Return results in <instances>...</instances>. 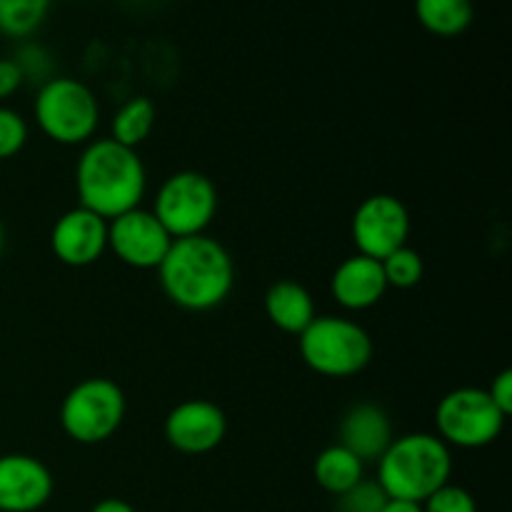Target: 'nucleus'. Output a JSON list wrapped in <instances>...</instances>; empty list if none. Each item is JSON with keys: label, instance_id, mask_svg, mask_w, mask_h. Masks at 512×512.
<instances>
[{"label": "nucleus", "instance_id": "29", "mask_svg": "<svg viewBox=\"0 0 512 512\" xmlns=\"http://www.w3.org/2000/svg\"><path fill=\"white\" fill-rule=\"evenodd\" d=\"M380 512H423V503H410V500L388 498L385 508Z\"/></svg>", "mask_w": 512, "mask_h": 512}, {"label": "nucleus", "instance_id": "5", "mask_svg": "<svg viewBox=\"0 0 512 512\" xmlns=\"http://www.w3.org/2000/svg\"><path fill=\"white\" fill-rule=\"evenodd\" d=\"M33 115L40 133L58 145H85L100 125V105L93 90L78 78L53 75L38 88Z\"/></svg>", "mask_w": 512, "mask_h": 512}, {"label": "nucleus", "instance_id": "12", "mask_svg": "<svg viewBox=\"0 0 512 512\" xmlns=\"http://www.w3.org/2000/svg\"><path fill=\"white\" fill-rule=\"evenodd\" d=\"M50 248L68 268H88L108 250V220L78 205L55 220L50 230Z\"/></svg>", "mask_w": 512, "mask_h": 512}, {"label": "nucleus", "instance_id": "14", "mask_svg": "<svg viewBox=\"0 0 512 512\" xmlns=\"http://www.w3.org/2000/svg\"><path fill=\"white\" fill-rule=\"evenodd\" d=\"M330 290H333L335 303L358 313V310H368L383 300V295L388 293V280H385L380 260L355 253L335 268L333 278H330Z\"/></svg>", "mask_w": 512, "mask_h": 512}, {"label": "nucleus", "instance_id": "16", "mask_svg": "<svg viewBox=\"0 0 512 512\" xmlns=\"http://www.w3.org/2000/svg\"><path fill=\"white\" fill-rule=\"evenodd\" d=\"M265 315L283 333L300 335L315 318L313 295L295 280H278L265 293Z\"/></svg>", "mask_w": 512, "mask_h": 512}, {"label": "nucleus", "instance_id": "7", "mask_svg": "<svg viewBox=\"0 0 512 512\" xmlns=\"http://www.w3.org/2000/svg\"><path fill=\"white\" fill-rule=\"evenodd\" d=\"M218 213V190L208 175L198 170H180L155 193L153 215L160 220L170 238H193L203 235Z\"/></svg>", "mask_w": 512, "mask_h": 512}, {"label": "nucleus", "instance_id": "26", "mask_svg": "<svg viewBox=\"0 0 512 512\" xmlns=\"http://www.w3.org/2000/svg\"><path fill=\"white\" fill-rule=\"evenodd\" d=\"M490 400L495 403V408L508 418L512 413V370H500L498 375L493 378L488 388Z\"/></svg>", "mask_w": 512, "mask_h": 512}, {"label": "nucleus", "instance_id": "4", "mask_svg": "<svg viewBox=\"0 0 512 512\" xmlns=\"http://www.w3.org/2000/svg\"><path fill=\"white\" fill-rule=\"evenodd\" d=\"M300 358L323 378H353L373 360V338L360 323L340 315H315L298 335Z\"/></svg>", "mask_w": 512, "mask_h": 512}, {"label": "nucleus", "instance_id": "9", "mask_svg": "<svg viewBox=\"0 0 512 512\" xmlns=\"http://www.w3.org/2000/svg\"><path fill=\"white\" fill-rule=\"evenodd\" d=\"M410 228H413V220H410L408 205L388 193L365 198L355 208L353 223H350L358 253L375 260L388 258L390 253L408 245Z\"/></svg>", "mask_w": 512, "mask_h": 512}, {"label": "nucleus", "instance_id": "6", "mask_svg": "<svg viewBox=\"0 0 512 512\" xmlns=\"http://www.w3.org/2000/svg\"><path fill=\"white\" fill-rule=\"evenodd\" d=\"M125 393L108 378H85L60 403V428L80 445H98L113 438L125 420Z\"/></svg>", "mask_w": 512, "mask_h": 512}, {"label": "nucleus", "instance_id": "27", "mask_svg": "<svg viewBox=\"0 0 512 512\" xmlns=\"http://www.w3.org/2000/svg\"><path fill=\"white\" fill-rule=\"evenodd\" d=\"M25 78L20 73L18 63L13 58H0V105L8 98H13L20 88H23Z\"/></svg>", "mask_w": 512, "mask_h": 512}, {"label": "nucleus", "instance_id": "22", "mask_svg": "<svg viewBox=\"0 0 512 512\" xmlns=\"http://www.w3.org/2000/svg\"><path fill=\"white\" fill-rule=\"evenodd\" d=\"M388 503V495L380 488L378 480H360L358 485L348 490V493L335 498V512H380Z\"/></svg>", "mask_w": 512, "mask_h": 512}, {"label": "nucleus", "instance_id": "13", "mask_svg": "<svg viewBox=\"0 0 512 512\" xmlns=\"http://www.w3.org/2000/svg\"><path fill=\"white\" fill-rule=\"evenodd\" d=\"M53 473L25 453L0 455V512H35L53 498Z\"/></svg>", "mask_w": 512, "mask_h": 512}, {"label": "nucleus", "instance_id": "21", "mask_svg": "<svg viewBox=\"0 0 512 512\" xmlns=\"http://www.w3.org/2000/svg\"><path fill=\"white\" fill-rule=\"evenodd\" d=\"M383 265V275L388 280V288H398V290H410L423 280L425 275V263L420 258L418 250L408 248H398L395 253H390L388 258L380 260Z\"/></svg>", "mask_w": 512, "mask_h": 512}, {"label": "nucleus", "instance_id": "8", "mask_svg": "<svg viewBox=\"0 0 512 512\" xmlns=\"http://www.w3.org/2000/svg\"><path fill=\"white\" fill-rule=\"evenodd\" d=\"M505 420L508 418L495 408L488 390L480 388L450 390L435 408L438 438L448 448H485L500 438Z\"/></svg>", "mask_w": 512, "mask_h": 512}, {"label": "nucleus", "instance_id": "18", "mask_svg": "<svg viewBox=\"0 0 512 512\" xmlns=\"http://www.w3.org/2000/svg\"><path fill=\"white\" fill-rule=\"evenodd\" d=\"M415 15L428 33L455 38L473 25V0H415Z\"/></svg>", "mask_w": 512, "mask_h": 512}, {"label": "nucleus", "instance_id": "19", "mask_svg": "<svg viewBox=\"0 0 512 512\" xmlns=\"http://www.w3.org/2000/svg\"><path fill=\"white\" fill-rule=\"evenodd\" d=\"M155 128V105L145 95L128 98L110 120V138L128 148H138L150 138Z\"/></svg>", "mask_w": 512, "mask_h": 512}, {"label": "nucleus", "instance_id": "24", "mask_svg": "<svg viewBox=\"0 0 512 512\" xmlns=\"http://www.w3.org/2000/svg\"><path fill=\"white\" fill-rule=\"evenodd\" d=\"M423 512H478V503L468 490L448 483L425 500Z\"/></svg>", "mask_w": 512, "mask_h": 512}, {"label": "nucleus", "instance_id": "10", "mask_svg": "<svg viewBox=\"0 0 512 512\" xmlns=\"http://www.w3.org/2000/svg\"><path fill=\"white\" fill-rule=\"evenodd\" d=\"M173 238L153 210L135 208L108 220V250L123 265L135 270H158Z\"/></svg>", "mask_w": 512, "mask_h": 512}, {"label": "nucleus", "instance_id": "17", "mask_svg": "<svg viewBox=\"0 0 512 512\" xmlns=\"http://www.w3.org/2000/svg\"><path fill=\"white\" fill-rule=\"evenodd\" d=\"M315 483L330 493L333 498L348 493L353 485H358L365 478V463L358 455L350 453L348 448H343L340 443L330 445L323 453L315 458L313 465Z\"/></svg>", "mask_w": 512, "mask_h": 512}, {"label": "nucleus", "instance_id": "25", "mask_svg": "<svg viewBox=\"0 0 512 512\" xmlns=\"http://www.w3.org/2000/svg\"><path fill=\"white\" fill-rule=\"evenodd\" d=\"M13 60L18 63L20 73H23L25 80H35V83L43 85L45 80L53 78V73H50L53 60H50V55L45 53L40 45H23Z\"/></svg>", "mask_w": 512, "mask_h": 512}, {"label": "nucleus", "instance_id": "15", "mask_svg": "<svg viewBox=\"0 0 512 512\" xmlns=\"http://www.w3.org/2000/svg\"><path fill=\"white\" fill-rule=\"evenodd\" d=\"M393 440L395 435L390 415L375 403L353 405L340 420V445L358 455L363 463H368V460L378 463L380 455L388 450Z\"/></svg>", "mask_w": 512, "mask_h": 512}, {"label": "nucleus", "instance_id": "2", "mask_svg": "<svg viewBox=\"0 0 512 512\" xmlns=\"http://www.w3.org/2000/svg\"><path fill=\"white\" fill-rule=\"evenodd\" d=\"M148 188V173L138 150L98 138L85 143L75 165V190L83 208L113 220L140 208Z\"/></svg>", "mask_w": 512, "mask_h": 512}, {"label": "nucleus", "instance_id": "3", "mask_svg": "<svg viewBox=\"0 0 512 512\" xmlns=\"http://www.w3.org/2000/svg\"><path fill=\"white\" fill-rule=\"evenodd\" d=\"M453 453L430 433L400 435L378 460V485L388 498L425 503L438 488L450 483Z\"/></svg>", "mask_w": 512, "mask_h": 512}, {"label": "nucleus", "instance_id": "23", "mask_svg": "<svg viewBox=\"0 0 512 512\" xmlns=\"http://www.w3.org/2000/svg\"><path fill=\"white\" fill-rule=\"evenodd\" d=\"M28 143V123L13 108L0 105V160H10Z\"/></svg>", "mask_w": 512, "mask_h": 512}, {"label": "nucleus", "instance_id": "28", "mask_svg": "<svg viewBox=\"0 0 512 512\" xmlns=\"http://www.w3.org/2000/svg\"><path fill=\"white\" fill-rule=\"evenodd\" d=\"M90 512H135V508L120 498H105L100 503H95Z\"/></svg>", "mask_w": 512, "mask_h": 512}, {"label": "nucleus", "instance_id": "11", "mask_svg": "<svg viewBox=\"0 0 512 512\" xmlns=\"http://www.w3.org/2000/svg\"><path fill=\"white\" fill-rule=\"evenodd\" d=\"M228 433V418L210 400H185L175 405L163 423V435L183 455L213 453Z\"/></svg>", "mask_w": 512, "mask_h": 512}, {"label": "nucleus", "instance_id": "30", "mask_svg": "<svg viewBox=\"0 0 512 512\" xmlns=\"http://www.w3.org/2000/svg\"><path fill=\"white\" fill-rule=\"evenodd\" d=\"M5 248V230H3V223H0V253H3Z\"/></svg>", "mask_w": 512, "mask_h": 512}, {"label": "nucleus", "instance_id": "20", "mask_svg": "<svg viewBox=\"0 0 512 512\" xmlns=\"http://www.w3.org/2000/svg\"><path fill=\"white\" fill-rule=\"evenodd\" d=\"M50 0H0V33L8 38H28L43 25Z\"/></svg>", "mask_w": 512, "mask_h": 512}, {"label": "nucleus", "instance_id": "1", "mask_svg": "<svg viewBox=\"0 0 512 512\" xmlns=\"http://www.w3.org/2000/svg\"><path fill=\"white\" fill-rule=\"evenodd\" d=\"M165 298L188 313H208L228 300L235 265L223 243L210 235L178 238L158 265Z\"/></svg>", "mask_w": 512, "mask_h": 512}]
</instances>
